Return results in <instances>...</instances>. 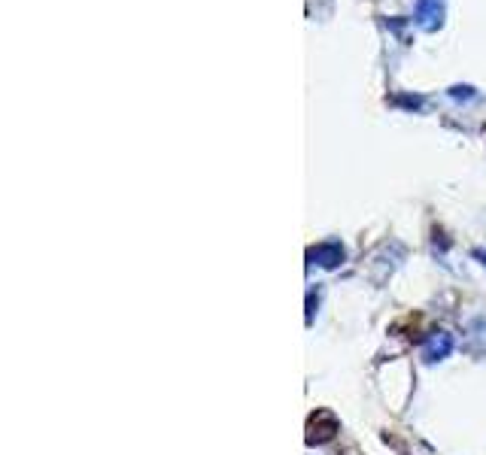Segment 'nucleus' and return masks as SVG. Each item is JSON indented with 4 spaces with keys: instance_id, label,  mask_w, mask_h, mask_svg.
Returning <instances> with one entry per match:
<instances>
[{
    "instance_id": "obj_4",
    "label": "nucleus",
    "mask_w": 486,
    "mask_h": 455,
    "mask_svg": "<svg viewBox=\"0 0 486 455\" xmlns=\"http://www.w3.org/2000/svg\"><path fill=\"white\" fill-rule=\"evenodd\" d=\"M480 258H483V264H486V255H480Z\"/></svg>"
},
{
    "instance_id": "obj_2",
    "label": "nucleus",
    "mask_w": 486,
    "mask_h": 455,
    "mask_svg": "<svg viewBox=\"0 0 486 455\" xmlns=\"http://www.w3.org/2000/svg\"><path fill=\"white\" fill-rule=\"evenodd\" d=\"M310 258L322 267H337L344 261V246L341 243H322V246L310 249Z\"/></svg>"
},
{
    "instance_id": "obj_1",
    "label": "nucleus",
    "mask_w": 486,
    "mask_h": 455,
    "mask_svg": "<svg viewBox=\"0 0 486 455\" xmlns=\"http://www.w3.org/2000/svg\"><path fill=\"white\" fill-rule=\"evenodd\" d=\"M307 428H310V431H307V440H310V443H325V440L334 437L337 422H334L332 413H316V416L310 419Z\"/></svg>"
},
{
    "instance_id": "obj_3",
    "label": "nucleus",
    "mask_w": 486,
    "mask_h": 455,
    "mask_svg": "<svg viewBox=\"0 0 486 455\" xmlns=\"http://www.w3.org/2000/svg\"><path fill=\"white\" fill-rule=\"evenodd\" d=\"M450 352H453V337L450 334H435L432 340H428V346H426V358L428 361H440V358H447Z\"/></svg>"
}]
</instances>
